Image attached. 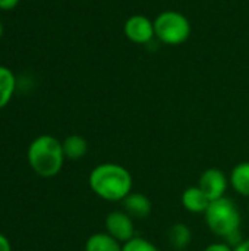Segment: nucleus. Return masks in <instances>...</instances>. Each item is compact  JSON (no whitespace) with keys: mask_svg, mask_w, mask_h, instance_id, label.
Masks as SVG:
<instances>
[{"mask_svg":"<svg viewBox=\"0 0 249 251\" xmlns=\"http://www.w3.org/2000/svg\"><path fill=\"white\" fill-rule=\"evenodd\" d=\"M88 184L91 191L101 200L122 203V200L132 193L134 178L125 166L109 162L97 165L91 171Z\"/></svg>","mask_w":249,"mask_h":251,"instance_id":"nucleus-1","label":"nucleus"},{"mask_svg":"<svg viewBox=\"0 0 249 251\" xmlns=\"http://www.w3.org/2000/svg\"><path fill=\"white\" fill-rule=\"evenodd\" d=\"M65 160L62 141L51 135H40L28 147L29 166L40 176L51 178L57 175Z\"/></svg>","mask_w":249,"mask_h":251,"instance_id":"nucleus-2","label":"nucleus"},{"mask_svg":"<svg viewBox=\"0 0 249 251\" xmlns=\"http://www.w3.org/2000/svg\"><path fill=\"white\" fill-rule=\"evenodd\" d=\"M204 219L210 232L222 238V241H226L233 234L241 231V212L235 201L229 197H222L211 201L204 213Z\"/></svg>","mask_w":249,"mask_h":251,"instance_id":"nucleus-3","label":"nucleus"},{"mask_svg":"<svg viewBox=\"0 0 249 251\" xmlns=\"http://www.w3.org/2000/svg\"><path fill=\"white\" fill-rule=\"evenodd\" d=\"M154 31L161 43L181 46L191 35V22L178 10H164L154 19Z\"/></svg>","mask_w":249,"mask_h":251,"instance_id":"nucleus-4","label":"nucleus"},{"mask_svg":"<svg viewBox=\"0 0 249 251\" xmlns=\"http://www.w3.org/2000/svg\"><path fill=\"white\" fill-rule=\"evenodd\" d=\"M104 228L106 232L120 244H125L135 237V221L122 209L113 210L106 216Z\"/></svg>","mask_w":249,"mask_h":251,"instance_id":"nucleus-5","label":"nucleus"},{"mask_svg":"<svg viewBox=\"0 0 249 251\" xmlns=\"http://www.w3.org/2000/svg\"><path fill=\"white\" fill-rule=\"evenodd\" d=\"M205 194L207 197L214 201L222 197H226V191L229 184V176L219 168H208L205 169L197 184Z\"/></svg>","mask_w":249,"mask_h":251,"instance_id":"nucleus-6","label":"nucleus"},{"mask_svg":"<svg viewBox=\"0 0 249 251\" xmlns=\"http://www.w3.org/2000/svg\"><path fill=\"white\" fill-rule=\"evenodd\" d=\"M123 32L129 41L135 44H147L156 35L154 22L144 15H132L126 19L123 25Z\"/></svg>","mask_w":249,"mask_h":251,"instance_id":"nucleus-7","label":"nucleus"},{"mask_svg":"<svg viewBox=\"0 0 249 251\" xmlns=\"http://www.w3.org/2000/svg\"><path fill=\"white\" fill-rule=\"evenodd\" d=\"M122 210L134 221H145L153 213V203L148 196L132 191L122 200Z\"/></svg>","mask_w":249,"mask_h":251,"instance_id":"nucleus-8","label":"nucleus"},{"mask_svg":"<svg viewBox=\"0 0 249 251\" xmlns=\"http://www.w3.org/2000/svg\"><path fill=\"white\" fill-rule=\"evenodd\" d=\"M182 206L186 212L194 213V215H204L211 203V200L207 197V194L198 187V185H192L188 187L181 197Z\"/></svg>","mask_w":249,"mask_h":251,"instance_id":"nucleus-9","label":"nucleus"},{"mask_svg":"<svg viewBox=\"0 0 249 251\" xmlns=\"http://www.w3.org/2000/svg\"><path fill=\"white\" fill-rule=\"evenodd\" d=\"M229 184L236 194L249 199V162H241L233 166L229 175Z\"/></svg>","mask_w":249,"mask_h":251,"instance_id":"nucleus-10","label":"nucleus"},{"mask_svg":"<svg viewBox=\"0 0 249 251\" xmlns=\"http://www.w3.org/2000/svg\"><path fill=\"white\" fill-rule=\"evenodd\" d=\"M167 240H169V244L173 249V251L188 250V247L192 241V232L186 224L178 222L169 228Z\"/></svg>","mask_w":249,"mask_h":251,"instance_id":"nucleus-11","label":"nucleus"},{"mask_svg":"<svg viewBox=\"0 0 249 251\" xmlns=\"http://www.w3.org/2000/svg\"><path fill=\"white\" fill-rule=\"evenodd\" d=\"M84 251H122V244L107 232H97L87 238Z\"/></svg>","mask_w":249,"mask_h":251,"instance_id":"nucleus-12","label":"nucleus"},{"mask_svg":"<svg viewBox=\"0 0 249 251\" xmlns=\"http://www.w3.org/2000/svg\"><path fill=\"white\" fill-rule=\"evenodd\" d=\"M65 157L69 160H81L88 153V141L78 134H72L62 141Z\"/></svg>","mask_w":249,"mask_h":251,"instance_id":"nucleus-13","label":"nucleus"},{"mask_svg":"<svg viewBox=\"0 0 249 251\" xmlns=\"http://www.w3.org/2000/svg\"><path fill=\"white\" fill-rule=\"evenodd\" d=\"M15 87H16V79L13 72L9 68L0 65V109L10 101L15 93Z\"/></svg>","mask_w":249,"mask_h":251,"instance_id":"nucleus-14","label":"nucleus"},{"mask_svg":"<svg viewBox=\"0 0 249 251\" xmlns=\"http://www.w3.org/2000/svg\"><path fill=\"white\" fill-rule=\"evenodd\" d=\"M122 251H160L157 246H154L150 240L142 237H134L128 243L122 244Z\"/></svg>","mask_w":249,"mask_h":251,"instance_id":"nucleus-15","label":"nucleus"},{"mask_svg":"<svg viewBox=\"0 0 249 251\" xmlns=\"http://www.w3.org/2000/svg\"><path fill=\"white\" fill-rule=\"evenodd\" d=\"M203 251H233V249L226 241H217V243L208 244Z\"/></svg>","mask_w":249,"mask_h":251,"instance_id":"nucleus-16","label":"nucleus"},{"mask_svg":"<svg viewBox=\"0 0 249 251\" xmlns=\"http://www.w3.org/2000/svg\"><path fill=\"white\" fill-rule=\"evenodd\" d=\"M19 0H0V9L1 10H12L18 6Z\"/></svg>","mask_w":249,"mask_h":251,"instance_id":"nucleus-17","label":"nucleus"},{"mask_svg":"<svg viewBox=\"0 0 249 251\" xmlns=\"http://www.w3.org/2000/svg\"><path fill=\"white\" fill-rule=\"evenodd\" d=\"M0 251H12L9 240L3 234H0Z\"/></svg>","mask_w":249,"mask_h":251,"instance_id":"nucleus-18","label":"nucleus"},{"mask_svg":"<svg viewBox=\"0 0 249 251\" xmlns=\"http://www.w3.org/2000/svg\"><path fill=\"white\" fill-rule=\"evenodd\" d=\"M233 251H249V238H245L239 246H236Z\"/></svg>","mask_w":249,"mask_h":251,"instance_id":"nucleus-19","label":"nucleus"},{"mask_svg":"<svg viewBox=\"0 0 249 251\" xmlns=\"http://www.w3.org/2000/svg\"><path fill=\"white\" fill-rule=\"evenodd\" d=\"M1 35H3V25H1V22H0V38H1Z\"/></svg>","mask_w":249,"mask_h":251,"instance_id":"nucleus-20","label":"nucleus"},{"mask_svg":"<svg viewBox=\"0 0 249 251\" xmlns=\"http://www.w3.org/2000/svg\"><path fill=\"white\" fill-rule=\"evenodd\" d=\"M182 251H188V250H182Z\"/></svg>","mask_w":249,"mask_h":251,"instance_id":"nucleus-21","label":"nucleus"},{"mask_svg":"<svg viewBox=\"0 0 249 251\" xmlns=\"http://www.w3.org/2000/svg\"><path fill=\"white\" fill-rule=\"evenodd\" d=\"M248 210H249V206H248Z\"/></svg>","mask_w":249,"mask_h":251,"instance_id":"nucleus-22","label":"nucleus"}]
</instances>
